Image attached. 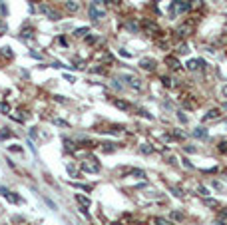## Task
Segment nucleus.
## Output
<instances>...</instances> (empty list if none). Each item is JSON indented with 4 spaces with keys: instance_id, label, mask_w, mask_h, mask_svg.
<instances>
[{
    "instance_id": "1",
    "label": "nucleus",
    "mask_w": 227,
    "mask_h": 225,
    "mask_svg": "<svg viewBox=\"0 0 227 225\" xmlns=\"http://www.w3.org/2000/svg\"><path fill=\"white\" fill-rule=\"evenodd\" d=\"M82 169L88 171V173H98L100 171V163L96 158H90V159H84L82 161Z\"/></svg>"
},
{
    "instance_id": "18",
    "label": "nucleus",
    "mask_w": 227,
    "mask_h": 225,
    "mask_svg": "<svg viewBox=\"0 0 227 225\" xmlns=\"http://www.w3.org/2000/svg\"><path fill=\"white\" fill-rule=\"evenodd\" d=\"M22 36H24V38H32V28H24Z\"/></svg>"
},
{
    "instance_id": "16",
    "label": "nucleus",
    "mask_w": 227,
    "mask_h": 225,
    "mask_svg": "<svg viewBox=\"0 0 227 225\" xmlns=\"http://www.w3.org/2000/svg\"><path fill=\"white\" fill-rule=\"evenodd\" d=\"M153 223H156V225H173L171 221L163 219V217H156V219H153Z\"/></svg>"
},
{
    "instance_id": "21",
    "label": "nucleus",
    "mask_w": 227,
    "mask_h": 225,
    "mask_svg": "<svg viewBox=\"0 0 227 225\" xmlns=\"http://www.w3.org/2000/svg\"><path fill=\"white\" fill-rule=\"evenodd\" d=\"M86 32H88V28H78V30H76L74 34H76V36H84Z\"/></svg>"
},
{
    "instance_id": "33",
    "label": "nucleus",
    "mask_w": 227,
    "mask_h": 225,
    "mask_svg": "<svg viewBox=\"0 0 227 225\" xmlns=\"http://www.w3.org/2000/svg\"><path fill=\"white\" fill-rule=\"evenodd\" d=\"M223 108H225V110H227V104H225V106H223Z\"/></svg>"
},
{
    "instance_id": "31",
    "label": "nucleus",
    "mask_w": 227,
    "mask_h": 225,
    "mask_svg": "<svg viewBox=\"0 0 227 225\" xmlns=\"http://www.w3.org/2000/svg\"><path fill=\"white\" fill-rule=\"evenodd\" d=\"M161 82H163L165 86H171V80H170V78H161Z\"/></svg>"
},
{
    "instance_id": "8",
    "label": "nucleus",
    "mask_w": 227,
    "mask_h": 225,
    "mask_svg": "<svg viewBox=\"0 0 227 225\" xmlns=\"http://www.w3.org/2000/svg\"><path fill=\"white\" fill-rule=\"evenodd\" d=\"M66 10L68 12H78L80 10V2L78 0H66Z\"/></svg>"
},
{
    "instance_id": "20",
    "label": "nucleus",
    "mask_w": 227,
    "mask_h": 225,
    "mask_svg": "<svg viewBox=\"0 0 227 225\" xmlns=\"http://www.w3.org/2000/svg\"><path fill=\"white\" fill-rule=\"evenodd\" d=\"M10 132H6V130H2V132H0V139H6V137H10Z\"/></svg>"
},
{
    "instance_id": "7",
    "label": "nucleus",
    "mask_w": 227,
    "mask_h": 225,
    "mask_svg": "<svg viewBox=\"0 0 227 225\" xmlns=\"http://www.w3.org/2000/svg\"><path fill=\"white\" fill-rule=\"evenodd\" d=\"M139 66L146 68V70H156V60H151V58H142V60H139Z\"/></svg>"
},
{
    "instance_id": "28",
    "label": "nucleus",
    "mask_w": 227,
    "mask_h": 225,
    "mask_svg": "<svg viewBox=\"0 0 227 225\" xmlns=\"http://www.w3.org/2000/svg\"><path fill=\"white\" fill-rule=\"evenodd\" d=\"M171 191L175 193V195H177V197H181V195H183V193H181V191H179V189H177V187H171Z\"/></svg>"
},
{
    "instance_id": "12",
    "label": "nucleus",
    "mask_w": 227,
    "mask_h": 225,
    "mask_svg": "<svg viewBox=\"0 0 227 225\" xmlns=\"http://www.w3.org/2000/svg\"><path fill=\"white\" fill-rule=\"evenodd\" d=\"M199 66H203L201 60H189V62H187V70H197Z\"/></svg>"
},
{
    "instance_id": "32",
    "label": "nucleus",
    "mask_w": 227,
    "mask_h": 225,
    "mask_svg": "<svg viewBox=\"0 0 227 225\" xmlns=\"http://www.w3.org/2000/svg\"><path fill=\"white\" fill-rule=\"evenodd\" d=\"M223 96H225V98H227V86H225V88H223Z\"/></svg>"
},
{
    "instance_id": "11",
    "label": "nucleus",
    "mask_w": 227,
    "mask_h": 225,
    "mask_svg": "<svg viewBox=\"0 0 227 225\" xmlns=\"http://www.w3.org/2000/svg\"><path fill=\"white\" fill-rule=\"evenodd\" d=\"M114 104H116V108H120V110H132V104H128V102H124V100H116Z\"/></svg>"
},
{
    "instance_id": "4",
    "label": "nucleus",
    "mask_w": 227,
    "mask_h": 225,
    "mask_svg": "<svg viewBox=\"0 0 227 225\" xmlns=\"http://www.w3.org/2000/svg\"><path fill=\"white\" fill-rule=\"evenodd\" d=\"M0 193H2V195H4V197H6V199H8V201H10V203H22V199H20L18 195H14V193H12V191H6L4 187L0 189Z\"/></svg>"
},
{
    "instance_id": "13",
    "label": "nucleus",
    "mask_w": 227,
    "mask_h": 225,
    "mask_svg": "<svg viewBox=\"0 0 227 225\" xmlns=\"http://www.w3.org/2000/svg\"><path fill=\"white\" fill-rule=\"evenodd\" d=\"M139 151H142L144 156H148V154H151V151H153V147L148 146V144H142V146H139Z\"/></svg>"
},
{
    "instance_id": "19",
    "label": "nucleus",
    "mask_w": 227,
    "mask_h": 225,
    "mask_svg": "<svg viewBox=\"0 0 227 225\" xmlns=\"http://www.w3.org/2000/svg\"><path fill=\"white\" fill-rule=\"evenodd\" d=\"M177 52H179V54H187V52H189V46H187V44H181Z\"/></svg>"
},
{
    "instance_id": "30",
    "label": "nucleus",
    "mask_w": 227,
    "mask_h": 225,
    "mask_svg": "<svg viewBox=\"0 0 227 225\" xmlns=\"http://www.w3.org/2000/svg\"><path fill=\"white\" fill-rule=\"evenodd\" d=\"M86 42H88V44H94V42H96V38H94V36H88V38H86Z\"/></svg>"
},
{
    "instance_id": "2",
    "label": "nucleus",
    "mask_w": 227,
    "mask_h": 225,
    "mask_svg": "<svg viewBox=\"0 0 227 225\" xmlns=\"http://www.w3.org/2000/svg\"><path fill=\"white\" fill-rule=\"evenodd\" d=\"M40 12H42V14H46L50 20H58V18H60V14H58L56 10H52L48 4H40Z\"/></svg>"
},
{
    "instance_id": "23",
    "label": "nucleus",
    "mask_w": 227,
    "mask_h": 225,
    "mask_svg": "<svg viewBox=\"0 0 227 225\" xmlns=\"http://www.w3.org/2000/svg\"><path fill=\"white\" fill-rule=\"evenodd\" d=\"M197 193H199V195H207V187H197Z\"/></svg>"
},
{
    "instance_id": "14",
    "label": "nucleus",
    "mask_w": 227,
    "mask_h": 225,
    "mask_svg": "<svg viewBox=\"0 0 227 225\" xmlns=\"http://www.w3.org/2000/svg\"><path fill=\"white\" fill-rule=\"evenodd\" d=\"M193 134H195V137H207V130L205 128H197Z\"/></svg>"
},
{
    "instance_id": "26",
    "label": "nucleus",
    "mask_w": 227,
    "mask_h": 225,
    "mask_svg": "<svg viewBox=\"0 0 227 225\" xmlns=\"http://www.w3.org/2000/svg\"><path fill=\"white\" fill-rule=\"evenodd\" d=\"M54 124H56V125H62V128H68V124H66V122H62V120H54Z\"/></svg>"
},
{
    "instance_id": "15",
    "label": "nucleus",
    "mask_w": 227,
    "mask_h": 225,
    "mask_svg": "<svg viewBox=\"0 0 227 225\" xmlns=\"http://www.w3.org/2000/svg\"><path fill=\"white\" fill-rule=\"evenodd\" d=\"M130 173H132L134 177H139V179H144V177H146V173H144L142 169H130Z\"/></svg>"
},
{
    "instance_id": "9",
    "label": "nucleus",
    "mask_w": 227,
    "mask_h": 225,
    "mask_svg": "<svg viewBox=\"0 0 227 225\" xmlns=\"http://www.w3.org/2000/svg\"><path fill=\"white\" fill-rule=\"evenodd\" d=\"M165 64H167V68H171V70H179V62H177V58H173V56L165 58Z\"/></svg>"
},
{
    "instance_id": "10",
    "label": "nucleus",
    "mask_w": 227,
    "mask_h": 225,
    "mask_svg": "<svg viewBox=\"0 0 227 225\" xmlns=\"http://www.w3.org/2000/svg\"><path fill=\"white\" fill-rule=\"evenodd\" d=\"M76 201L82 205V209H86V207H90V197H84V195H80L76 193Z\"/></svg>"
},
{
    "instance_id": "6",
    "label": "nucleus",
    "mask_w": 227,
    "mask_h": 225,
    "mask_svg": "<svg viewBox=\"0 0 227 225\" xmlns=\"http://www.w3.org/2000/svg\"><path fill=\"white\" fill-rule=\"evenodd\" d=\"M90 18H94V20H100V18H104V10H100L98 6L90 4Z\"/></svg>"
},
{
    "instance_id": "22",
    "label": "nucleus",
    "mask_w": 227,
    "mask_h": 225,
    "mask_svg": "<svg viewBox=\"0 0 227 225\" xmlns=\"http://www.w3.org/2000/svg\"><path fill=\"white\" fill-rule=\"evenodd\" d=\"M0 112L8 114V112H10V108H8V106H6V104H0Z\"/></svg>"
},
{
    "instance_id": "17",
    "label": "nucleus",
    "mask_w": 227,
    "mask_h": 225,
    "mask_svg": "<svg viewBox=\"0 0 227 225\" xmlns=\"http://www.w3.org/2000/svg\"><path fill=\"white\" fill-rule=\"evenodd\" d=\"M132 88H137V90H144V84H142V80H132Z\"/></svg>"
},
{
    "instance_id": "3",
    "label": "nucleus",
    "mask_w": 227,
    "mask_h": 225,
    "mask_svg": "<svg viewBox=\"0 0 227 225\" xmlns=\"http://www.w3.org/2000/svg\"><path fill=\"white\" fill-rule=\"evenodd\" d=\"M195 28V22H187V24H181L179 30H177V36H189Z\"/></svg>"
},
{
    "instance_id": "25",
    "label": "nucleus",
    "mask_w": 227,
    "mask_h": 225,
    "mask_svg": "<svg viewBox=\"0 0 227 225\" xmlns=\"http://www.w3.org/2000/svg\"><path fill=\"white\" fill-rule=\"evenodd\" d=\"M2 50H4V56H8V58H12V56H14V54H12V50H10V48H2Z\"/></svg>"
},
{
    "instance_id": "24",
    "label": "nucleus",
    "mask_w": 227,
    "mask_h": 225,
    "mask_svg": "<svg viewBox=\"0 0 227 225\" xmlns=\"http://www.w3.org/2000/svg\"><path fill=\"white\" fill-rule=\"evenodd\" d=\"M219 217H221V219H227V207H223V209L219 211Z\"/></svg>"
},
{
    "instance_id": "29",
    "label": "nucleus",
    "mask_w": 227,
    "mask_h": 225,
    "mask_svg": "<svg viewBox=\"0 0 227 225\" xmlns=\"http://www.w3.org/2000/svg\"><path fill=\"white\" fill-rule=\"evenodd\" d=\"M10 149H12V151H18V154L22 151V147H20V146H10Z\"/></svg>"
},
{
    "instance_id": "27",
    "label": "nucleus",
    "mask_w": 227,
    "mask_h": 225,
    "mask_svg": "<svg viewBox=\"0 0 227 225\" xmlns=\"http://www.w3.org/2000/svg\"><path fill=\"white\" fill-rule=\"evenodd\" d=\"M219 149H221V151H223V154H227V142H223V144H221V146H219Z\"/></svg>"
},
{
    "instance_id": "5",
    "label": "nucleus",
    "mask_w": 227,
    "mask_h": 225,
    "mask_svg": "<svg viewBox=\"0 0 227 225\" xmlns=\"http://www.w3.org/2000/svg\"><path fill=\"white\" fill-rule=\"evenodd\" d=\"M219 118H221V110H219V108H215V110H209V112L205 114L203 122H209V120H219Z\"/></svg>"
}]
</instances>
